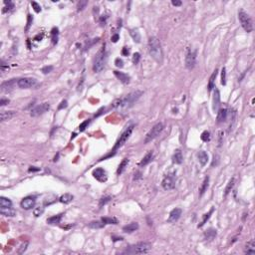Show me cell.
<instances>
[{"label": "cell", "instance_id": "cell-1", "mask_svg": "<svg viewBox=\"0 0 255 255\" xmlns=\"http://www.w3.org/2000/svg\"><path fill=\"white\" fill-rule=\"evenodd\" d=\"M142 94H144V93L142 91L132 92V93H130V94H128L127 96H125V97L115 100L113 102V104H112V107L115 109H123V110L129 109L136 104V102L142 97Z\"/></svg>", "mask_w": 255, "mask_h": 255}, {"label": "cell", "instance_id": "cell-2", "mask_svg": "<svg viewBox=\"0 0 255 255\" xmlns=\"http://www.w3.org/2000/svg\"><path fill=\"white\" fill-rule=\"evenodd\" d=\"M148 53L152 56V58L154 59L155 62L158 63H163L164 61V53L163 49H161L160 42L157 37H151L148 39Z\"/></svg>", "mask_w": 255, "mask_h": 255}, {"label": "cell", "instance_id": "cell-3", "mask_svg": "<svg viewBox=\"0 0 255 255\" xmlns=\"http://www.w3.org/2000/svg\"><path fill=\"white\" fill-rule=\"evenodd\" d=\"M107 61H108V53L106 51L105 47H103L95 57L94 64H93V70H94V72L96 73L102 72V70L104 69L106 64H107Z\"/></svg>", "mask_w": 255, "mask_h": 255}, {"label": "cell", "instance_id": "cell-4", "mask_svg": "<svg viewBox=\"0 0 255 255\" xmlns=\"http://www.w3.org/2000/svg\"><path fill=\"white\" fill-rule=\"evenodd\" d=\"M152 245L148 242H140L135 245H130L123 251L124 254H146L151 250Z\"/></svg>", "mask_w": 255, "mask_h": 255}, {"label": "cell", "instance_id": "cell-5", "mask_svg": "<svg viewBox=\"0 0 255 255\" xmlns=\"http://www.w3.org/2000/svg\"><path fill=\"white\" fill-rule=\"evenodd\" d=\"M238 19L240 21L241 26L243 27V29L246 31L247 33H250L251 31L253 30V24H252V20H251L250 16L248 15L244 10H240L238 11Z\"/></svg>", "mask_w": 255, "mask_h": 255}, {"label": "cell", "instance_id": "cell-6", "mask_svg": "<svg viewBox=\"0 0 255 255\" xmlns=\"http://www.w3.org/2000/svg\"><path fill=\"white\" fill-rule=\"evenodd\" d=\"M134 128H135V125H130V126H128L126 128L125 130L122 133V135L120 136V138L118 139V141L116 142V145H115V147L113 148L114 153L118 150V148H120L121 147H123V146L126 144V142L130 139V135H132Z\"/></svg>", "mask_w": 255, "mask_h": 255}, {"label": "cell", "instance_id": "cell-7", "mask_svg": "<svg viewBox=\"0 0 255 255\" xmlns=\"http://www.w3.org/2000/svg\"><path fill=\"white\" fill-rule=\"evenodd\" d=\"M164 128V126L163 123H158L157 125H154L151 129L150 132L147 134V136H146L145 141H144L145 144H148V142H152L155 138H158V136H160V134L163 132Z\"/></svg>", "mask_w": 255, "mask_h": 255}, {"label": "cell", "instance_id": "cell-8", "mask_svg": "<svg viewBox=\"0 0 255 255\" xmlns=\"http://www.w3.org/2000/svg\"><path fill=\"white\" fill-rule=\"evenodd\" d=\"M196 64V51L188 48L185 54V66L188 69H192Z\"/></svg>", "mask_w": 255, "mask_h": 255}, {"label": "cell", "instance_id": "cell-9", "mask_svg": "<svg viewBox=\"0 0 255 255\" xmlns=\"http://www.w3.org/2000/svg\"><path fill=\"white\" fill-rule=\"evenodd\" d=\"M176 173H169L164 178L163 182H161V185L164 190H170V189H173L176 186Z\"/></svg>", "mask_w": 255, "mask_h": 255}, {"label": "cell", "instance_id": "cell-10", "mask_svg": "<svg viewBox=\"0 0 255 255\" xmlns=\"http://www.w3.org/2000/svg\"><path fill=\"white\" fill-rule=\"evenodd\" d=\"M49 109H50V105H49L48 103H42V104H40L38 106H36L35 108H33L32 110H31L30 115H31V117H33V118L39 117V116H41V115L45 114Z\"/></svg>", "mask_w": 255, "mask_h": 255}, {"label": "cell", "instance_id": "cell-11", "mask_svg": "<svg viewBox=\"0 0 255 255\" xmlns=\"http://www.w3.org/2000/svg\"><path fill=\"white\" fill-rule=\"evenodd\" d=\"M37 84L36 80L34 78H29V77H26V78H21L17 81V86L19 87L21 89H29V88H32Z\"/></svg>", "mask_w": 255, "mask_h": 255}, {"label": "cell", "instance_id": "cell-12", "mask_svg": "<svg viewBox=\"0 0 255 255\" xmlns=\"http://www.w3.org/2000/svg\"><path fill=\"white\" fill-rule=\"evenodd\" d=\"M93 176H94V178L97 180H99L100 182H104L108 178L107 172H106V170L104 169H102V167H98V169L94 170Z\"/></svg>", "mask_w": 255, "mask_h": 255}, {"label": "cell", "instance_id": "cell-13", "mask_svg": "<svg viewBox=\"0 0 255 255\" xmlns=\"http://www.w3.org/2000/svg\"><path fill=\"white\" fill-rule=\"evenodd\" d=\"M35 203H36V200L35 197L33 196H27L25 198H23L22 201H21V207L23 209H31L32 207L35 206Z\"/></svg>", "mask_w": 255, "mask_h": 255}, {"label": "cell", "instance_id": "cell-14", "mask_svg": "<svg viewBox=\"0 0 255 255\" xmlns=\"http://www.w3.org/2000/svg\"><path fill=\"white\" fill-rule=\"evenodd\" d=\"M182 211L180 208H175V209H172V211H170L169 218H167V222L173 223V222L178 221V220L179 219L180 215H182Z\"/></svg>", "mask_w": 255, "mask_h": 255}, {"label": "cell", "instance_id": "cell-15", "mask_svg": "<svg viewBox=\"0 0 255 255\" xmlns=\"http://www.w3.org/2000/svg\"><path fill=\"white\" fill-rule=\"evenodd\" d=\"M15 84H16V81L15 79H11V80H8L6 82H3L1 84V91L2 92H8L10 91L14 88Z\"/></svg>", "mask_w": 255, "mask_h": 255}, {"label": "cell", "instance_id": "cell-16", "mask_svg": "<svg viewBox=\"0 0 255 255\" xmlns=\"http://www.w3.org/2000/svg\"><path fill=\"white\" fill-rule=\"evenodd\" d=\"M114 75L116 76L123 84H129L130 81V77L126 73L120 72V71H114Z\"/></svg>", "mask_w": 255, "mask_h": 255}, {"label": "cell", "instance_id": "cell-17", "mask_svg": "<svg viewBox=\"0 0 255 255\" xmlns=\"http://www.w3.org/2000/svg\"><path fill=\"white\" fill-rule=\"evenodd\" d=\"M226 119H227V110H226V109H220V110H218V112H217V118H216L217 124L224 123Z\"/></svg>", "mask_w": 255, "mask_h": 255}, {"label": "cell", "instance_id": "cell-18", "mask_svg": "<svg viewBox=\"0 0 255 255\" xmlns=\"http://www.w3.org/2000/svg\"><path fill=\"white\" fill-rule=\"evenodd\" d=\"M212 104H213V111L215 112L219 109L220 106V93L217 89H215L214 91V95H213V99H212Z\"/></svg>", "mask_w": 255, "mask_h": 255}, {"label": "cell", "instance_id": "cell-19", "mask_svg": "<svg viewBox=\"0 0 255 255\" xmlns=\"http://www.w3.org/2000/svg\"><path fill=\"white\" fill-rule=\"evenodd\" d=\"M0 213L4 216H15L16 215V211H15L12 207H1L0 208Z\"/></svg>", "mask_w": 255, "mask_h": 255}, {"label": "cell", "instance_id": "cell-20", "mask_svg": "<svg viewBox=\"0 0 255 255\" xmlns=\"http://www.w3.org/2000/svg\"><path fill=\"white\" fill-rule=\"evenodd\" d=\"M183 161V157H182V153L180 150H176V153L172 155V163L176 164H182Z\"/></svg>", "mask_w": 255, "mask_h": 255}, {"label": "cell", "instance_id": "cell-21", "mask_svg": "<svg viewBox=\"0 0 255 255\" xmlns=\"http://www.w3.org/2000/svg\"><path fill=\"white\" fill-rule=\"evenodd\" d=\"M153 158H154V153H153V152H150V153H148L144 157V158H142V160H141V163H140V166H147L148 164H150L151 161L153 160Z\"/></svg>", "mask_w": 255, "mask_h": 255}, {"label": "cell", "instance_id": "cell-22", "mask_svg": "<svg viewBox=\"0 0 255 255\" xmlns=\"http://www.w3.org/2000/svg\"><path fill=\"white\" fill-rule=\"evenodd\" d=\"M197 158H198V161L200 163L201 166H205L207 164V160H208V154L205 153L204 151H200V153L197 154Z\"/></svg>", "mask_w": 255, "mask_h": 255}, {"label": "cell", "instance_id": "cell-23", "mask_svg": "<svg viewBox=\"0 0 255 255\" xmlns=\"http://www.w3.org/2000/svg\"><path fill=\"white\" fill-rule=\"evenodd\" d=\"M14 116H15V112H13V111H4L1 113L0 118H1L2 122H5V121L11 120Z\"/></svg>", "mask_w": 255, "mask_h": 255}, {"label": "cell", "instance_id": "cell-24", "mask_svg": "<svg viewBox=\"0 0 255 255\" xmlns=\"http://www.w3.org/2000/svg\"><path fill=\"white\" fill-rule=\"evenodd\" d=\"M245 254H255V243L253 240L249 241L245 246V250H244Z\"/></svg>", "mask_w": 255, "mask_h": 255}, {"label": "cell", "instance_id": "cell-25", "mask_svg": "<svg viewBox=\"0 0 255 255\" xmlns=\"http://www.w3.org/2000/svg\"><path fill=\"white\" fill-rule=\"evenodd\" d=\"M136 229H139V224L136 222H132V223H130V224H128V225L124 226V227H123L124 231L129 232V233L136 231Z\"/></svg>", "mask_w": 255, "mask_h": 255}, {"label": "cell", "instance_id": "cell-26", "mask_svg": "<svg viewBox=\"0 0 255 255\" xmlns=\"http://www.w3.org/2000/svg\"><path fill=\"white\" fill-rule=\"evenodd\" d=\"M128 164H129V160H128V158H124V160H122V163L120 164V166H119V167H118V170H117V175L118 176L122 175V173L125 172V170H126V167L128 166Z\"/></svg>", "mask_w": 255, "mask_h": 255}, {"label": "cell", "instance_id": "cell-27", "mask_svg": "<svg viewBox=\"0 0 255 255\" xmlns=\"http://www.w3.org/2000/svg\"><path fill=\"white\" fill-rule=\"evenodd\" d=\"M130 35L132 36L133 40L136 43H140L141 42V34L136 29H130Z\"/></svg>", "mask_w": 255, "mask_h": 255}, {"label": "cell", "instance_id": "cell-28", "mask_svg": "<svg viewBox=\"0 0 255 255\" xmlns=\"http://www.w3.org/2000/svg\"><path fill=\"white\" fill-rule=\"evenodd\" d=\"M73 198H74V196H73L72 194H65L62 195L60 198H59V200H60V202H62V203L68 204V203H70L71 201L73 200Z\"/></svg>", "mask_w": 255, "mask_h": 255}, {"label": "cell", "instance_id": "cell-29", "mask_svg": "<svg viewBox=\"0 0 255 255\" xmlns=\"http://www.w3.org/2000/svg\"><path fill=\"white\" fill-rule=\"evenodd\" d=\"M216 76H217V69H215L213 71L212 75H211L210 78H209V82H208V86H207L208 91H209V92L214 88V81H215Z\"/></svg>", "mask_w": 255, "mask_h": 255}, {"label": "cell", "instance_id": "cell-30", "mask_svg": "<svg viewBox=\"0 0 255 255\" xmlns=\"http://www.w3.org/2000/svg\"><path fill=\"white\" fill-rule=\"evenodd\" d=\"M216 236V230L215 229H208L206 232L204 233V238L205 240H212V239Z\"/></svg>", "mask_w": 255, "mask_h": 255}, {"label": "cell", "instance_id": "cell-31", "mask_svg": "<svg viewBox=\"0 0 255 255\" xmlns=\"http://www.w3.org/2000/svg\"><path fill=\"white\" fill-rule=\"evenodd\" d=\"M208 182H209V176H205V178L203 180L202 184H201L200 188V195H203V194L205 191L207 190V188H208Z\"/></svg>", "mask_w": 255, "mask_h": 255}, {"label": "cell", "instance_id": "cell-32", "mask_svg": "<svg viewBox=\"0 0 255 255\" xmlns=\"http://www.w3.org/2000/svg\"><path fill=\"white\" fill-rule=\"evenodd\" d=\"M61 219H62V214H58V215L49 217L47 219V223L48 224H57V223L61 221Z\"/></svg>", "mask_w": 255, "mask_h": 255}, {"label": "cell", "instance_id": "cell-33", "mask_svg": "<svg viewBox=\"0 0 255 255\" xmlns=\"http://www.w3.org/2000/svg\"><path fill=\"white\" fill-rule=\"evenodd\" d=\"M234 182H235V179L234 178H232L231 179L229 180L227 185H226L225 188V192H224V196H227V195L229 194V192L231 191V189L233 188V186H234Z\"/></svg>", "mask_w": 255, "mask_h": 255}, {"label": "cell", "instance_id": "cell-34", "mask_svg": "<svg viewBox=\"0 0 255 255\" xmlns=\"http://www.w3.org/2000/svg\"><path fill=\"white\" fill-rule=\"evenodd\" d=\"M0 206L1 207H11L12 202H11L10 200L2 196L1 198H0Z\"/></svg>", "mask_w": 255, "mask_h": 255}, {"label": "cell", "instance_id": "cell-35", "mask_svg": "<svg viewBox=\"0 0 255 255\" xmlns=\"http://www.w3.org/2000/svg\"><path fill=\"white\" fill-rule=\"evenodd\" d=\"M102 221L105 223V224H117L118 220L114 217H103Z\"/></svg>", "mask_w": 255, "mask_h": 255}, {"label": "cell", "instance_id": "cell-36", "mask_svg": "<svg viewBox=\"0 0 255 255\" xmlns=\"http://www.w3.org/2000/svg\"><path fill=\"white\" fill-rule=\"evenodd\" d=\"M105 223L103 221H92L89 223V227L91 228H102L104 227Z\"/></svg>", "mask_w": 255, "mask_h": 255}, {"label": "cell", "instance_id": "cell-37", "mask_svg": "<svg viewBox=\"0 0 255 255\" xmlns=\"http://www.w3.org/2000/svg\"><path fill=\"white\" fill-rule=\"evenodd\" d=\"M212 212H213V208H211L209 212H208V213H205V214H204V216H203V219H202V221L200 222V224H198V227H201V226H203V225L205 224V222H206L207 220L210 218V215H211V213H212Z\"/></svg>", "mask_w": 255, "mask_h": 255}, {"label": "cell", "instance_id": "cell-38", "mask_svg": "<svg viewBox=\"0 0 255 255\" xmlns=\"http://www.w3.org/2000/svg\"><path fill=\"white\" fill-rule=\"evenodd\" d=\"M4 4L6 5V7L3 9V12H4V13H5V12H7V11L12 10V9L14 8L13 2H12V1H9V0H8V1H7V0H5V1H4Z\"/></svg>", "mask_w": 255, "mask_h": 255}, {"label": "cell", "instance_id": "cell-39", "mask_svg": "<svg viewBox=\"0 0 255 255\" xmlns=\"http://www.w3.org/2000/svg\"><path fill=\"white\" fill-rule=\"evenodd\" d=\"M58 29L57 28H54L52 30V41H53V44H56L58 42Z\"/></svg>", "mask_w": 255, "mask_h": 255}, {"label": "cell", "instance_id": "cell-40", "mask_svg": "<svg viewBox=\"0 0 255 255\" xmlns=\"http://www.w3.org/2000/svg\"><path fill=\"white\" fill-rule=\"evenodd\" d=\"M111 196H105V197H102L100 200V202H99V206L102 207L103 205H106L108 202H110L111 201Z\"/></svg>", "mask_w": 255, "mask_h": 255}, {"label": "cell", "instance_id": "cell-41", "mask_svg": "<svg viewBox=\"0 0 255 255\" xmlns=\"http://www.w3.org/2000/svg\"><path fill=\"white\" fill-rule=\"evenodd\" d=\"M43 212H44V207H36L35 209L33 210V214L36 217H38L40 215H42Z\"/></svg>", "mask_w": 255, "mask_h": 255}, {"label": "cell", "instance_id": "cell-42", "mask_svg": "<svg viewBox=\"0 0 255 255\" xmlns=\"http://www.w3.org/2000/svg\"><path fill=\"white\" fill-rule=\"evenodd\" d=\"M201 140H202L203 142H208L210 140V134L209 132H207V130H204V132L201 134Z\"/></svg>", "mask_w": 255, "mask_h": 255}, {"label": "cell", "instance_id": "cell-43", "mask_svg": "<svg viewBox=\"0 0 255 255\" xmlns=\"http://www.w3.org/2000/svg\"><path fill=\"white\" fill-rule=\"evenodd\" d=\"M90 122H91V121H90V120H86L85 122H83L82 124H81L80 127H79L80 132H83V130H86V128H88Z\"/></svg>", "mask_w": 255, "mask_h": 255}, {"label": "cell", "instance_id": "cell-44", "mask_svg": "<svg viewBox=\"0 0 255 255\" xmlns=\"http://www.w3.org/2000/svg\"><path fill=\"white\" fill-rule=\"evenodd\" d=\"M133 63L134 64H138L140 60H141V54L140 53H135V54L133 55Z\"/></svg>", "mask_w": 255, "mask_h": 255}, {"label": "cell", "instance_id": "cell-45", "mask_svg": "<svg viewBox=\"0 0 255 255\" xmlns=\"http://www.w3.org/2000/svg\"><path fill=\"white\" fill-rule=\"evenodd\" d=\"M221 84L222 85H225L226 84V69L225 68H222V71H221Z\"/></svg>", "mask_w": 255, "mask_h": 255}, {"label": "cell", "instance_id": "cell-46", "mask_svg": "<svg viewBox=\"0 0 255 255\" xmlns=\"http://www.w3.org/2000/svg\"><path fill=\"white\" fill-rule=\"evenodd\" d=\"M31 5H32V7L34 8V10H35L37 13H38V12H40L41 11V6H40L38 3L37 2H35V1H32L31 2Z\"/></svg>", "mask_w": 255, "mask_h": 255}, {"label": "cell", "instance_id": "cell-47", "mask_svg": "<svg viewBox=\"0 0 255 255\" xmlns=\"http://www.w3.org/2000/svg\"><path fill=\"white\" fill-rule=\"evenodd\" d=\"M87 4H88V2L87 1H80L79 3H78V11L83 10V9L87 6Z\"/></svg>", "mask_w": 255, "mask_h": 255}, {"label": "cell", "instance_id": "cell-48", "mask_svg": "<svg viewBox=\"0 0 255 255\" xmlns=\"http://www.w3.org/2000/svg\"><path fill=\"white\" fill-rule=\"evenodd\" d=\"M52 70H53V66H45V67L42 68V72H43V74H48V73H50V72H52Z\"/></svg>", "mask_w": 255, "mask_h": 255}, {"label": "cell", "instance_id": "cell-49", "mask_svg": "<svg viewBox=\"0 0 255 255\" xmlns=\"http://www.w3.org/2000/svg\"><path fill=\"white\" fill-rule=\"evenodd\" d=\"M115 64H116V66L119 67V68H123L124 67V62H123L122 59H120V58L116 59V61H115Z\"/></svg>", "mask_w": 255, "mask_h": 255}, {"label": "cell", "instance_id": "cell-50", "mask_svg": "<svg viewBox=\"0 0 255 255\" xmlns=\"http://www.w3.org/2000/svg\"><path fill=\"white\" fill-rule=\"evenodd\" d=\"M223 142V132L222 130H219L218 133V147H220Z\"/></svg>", "mask_w": 255, "mask_h": 255}, {"label": "cell", "instance_id": "cell-51", "mask_svg": "<svg viewBox=\"0 0 255 255\" xmlns=\"http://www.w3.org/2000/svg\"><path fill=\"white\" fill-rule=\"evenodd\" d=\"M67 106H68V102H67L66 100H64V101H62V102H61V104H60V105H59L58 109H59V110H62V109L67 108Z\"/></svg>", "mask_w": 255, "mask_h": 255}, {"label": "cell", "instance_id": "cell-52", "mask_svg": "<svg viewBox=\"0 0 255 255\" xmlns=\"http://www.w3.org/2000/svg\"><path fill=\"white\" fill-rule=\"evenodd\" d=\"M27 245H28V243H27V242H26V243H24V244H22V245H21L20 249L18 250V253H20V254H21V253H23L24 251L26 250V248H27Z\"/></svg>", "mask_w": 255, "mask_h": 255}, {"label": "cell", "instance_id": "cell-53", "mask_svg": "<svg viewBox=\"0 0 255 255\" xmlns=\"http://www.w3.org/2000/svg\"><path fill=\"white\" fill-rule=\"evenodd\" d=\"M172 4L173 6H180V5L182 4V2L179 1V0H172Z\"/></svg>", "mask_w": 255, "mask_h": 255}, {"label": "cell", "instance_id": "cell-54", "mask_svg": "<svg viewBox=\"0 0 255 255\" xmlns=\"http://www.w3.org/2000/svg\"><path fill=\"white\" fill-rule=\"evenodd\" d=\"M129 53H130V50H129V49H128L127 47H124V48H123L122 54H123L124 56H128V55H129Z\"/></svg>", "mask_w": 255, "mask_h": 255}, {"label": "cell", "instance_id": "cell-55", "mask_svg": "<svg viewBox=\"0 0 255 255\" xmlns=\"http://www.w3.org/2000/svg\"><path fill=\"white\" fill-rule=\"evenodd\" d=\"M9 103V100H7V99H1V101H0V106H5V105H7Z\"/></svg>", "mask_w": 255, "mask_h": 255}, {"label": "cell", "instance_id": "cell-56", "mask_svg": "<svg viewBox=\"0 0 255 255\" xmlns=\"http://www.w3.org/2000/svg\"><path fill=\"white\" fill-rule=\"evenodd\" d=\"M107 16H105V17H101V19H100V23H101V25H106V21H107Z\"/></svg>", "mask_w": 255, "mask_h": 255}, {"label": "cell", "instance_id": "cell-57", "mask_svg": "<svg viewBox=\"0 0 255 255\" xmlns=\"http://www.w3.org/2000/svg\"><path fill=\"white\" fill-rule=\"evenodd\" d=\"M119 40V34H115V35L112 36V41L113 42H117Z\"/></svg>", "mask_w": 255, "mask_h": 255}, {"label": "cell", "instance_id": "cell-58", "mask_svg": "<svg viewBox=\"0 0 255 255\" xmlns=\"http://www.w3.org/2000/svg\"><path fill=\"white\" fill-rule=\"evenodd\" d=\"M28 24H27V28H26V30H28V28H29V26L31 25V21H32V18H31V15H28Z\"/></svg>", "mask_w": 255, "mask_h": 255}, {"label": "cell", "instance_id": "cell-59", "mask_svg": "<svg viewBox=\"0 0 255 255\" xmlns=\"http://www.w3.org/2000/svg\"><path fill=\"white\" fill-rule=\"evenodd\" d=\"M40 169H38V167H35V166H31L29 169V172H38Z\"/></svg>", "mask_w": 255, "mask_h": 255}]
</instances>
